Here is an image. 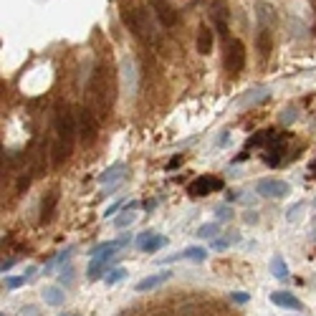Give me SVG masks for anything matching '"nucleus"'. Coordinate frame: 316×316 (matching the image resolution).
Masks as SVG:
<instances>
[{"label":"nucleus","mask_w":316,"mask_h":316,"mask_svg":"<svg viewBox=\"0 0 316 316\" xmlns=\"http://www.w3.org/2000/svg\"><path fill=\"white\" fill-rule=\"evenodd\" d=\"M256 10H258V23H261V28H266V23H271V18H273V8H271L268 3H258Z\"/></svg>","instance_id":"26"},{"label":"nucleus","mask_w":316,"mask_h":316,"mask_svg":"<svg viewBox=\"0 0 316 316\" xmlns=\"http://www.w3.org/2000/svg\"><path fill=\"white\" fill-rule=\"evenodd\" d=\"M61 316H76V314H61Z\"/></svg>","instance_id":"42"},{"label":"nucleus","mask_w":316,"mask_h":316,"mask_svg":"<svg viewBox=\"0 0 316 316\" xmlns=\"http://www.w3.org/2000/svg\"><path fill=\"white\" fill-rule=\"evenodd\" d=\"M230 301H233V304H248L250 293L248 291H233V293H230Z\"/></svg>","instance_id":"32"},{"label":"nucleus","mask_w":316,"mask_h":316,"mask_svg":"<svg viewBox=\"0 0 316 316\" xmlns=\"http://www.w3.org/2000/svg\"><path fill=\"white\" fill-rule=\"evenodd\" d=\"M213 23L215 28L228 36V23H230V10H228V3H223V0H215L213 3Z\"/></svg>","instance_id":"11"},{"label":"nucleus","mask_w":316,"mask_h":316,"mask_svg":"<svg viewBox=\"0 0 316 316\" xmlns=\"http://www.w3.org/2000/svg\"><path fill=\"white\" fill-rule=\"evenodd\" d=\"M281 155H283V137L276 134V137H273V142L263 150V159H266L271 167H276V164L281 162Z\"/></svg>","instance_id":"14"},{"label":"nucleus","mask_w":316,"mask_h":316,"mask_svg":"<svg viewBox=\"0 0 316 316\" xmlns=\"http://www.w3.org/2000/svg\"><path fill=\"white\" fill-rule=\"evenodd\" d=\"M20 316H40V311H38V306L28 304V306H23V311H20Z\"/></svg>","instance_id":"36"},{"label":"nucleus","mask_w":316,"mask_h":316,"mask_svg":"<svg viewBox=\"0 0 316 316\" xmlns=\"http://www.w3.org/2000/svg\"><path fill=\"white\" fill-rule=\"evenodd\" d=\"M256 193L261 195V198H283V195H288L291 193V187H288V182H283V180H273V177H268V180H258L256 182Z\"/></svg>","instance_id":"7"},{"label":"nucleus","mask_w":316,"mask_h":316,"mask_svg":"<svg viewBox=\"0 0 316 316\" xmlns=\"http://www.w3.org/2000/svg\"><path fill=\"white\" fill-rule=\"evenodd\" d=\"M299 210H301V202L293 205V207L288 210V213H286V218H288V220H296V213H299Z\"/></svg>","instance_id":"37"},{"label":"nucleus","mask_w":316,"mask_h":316,"mask_svg":"<svg viewBox=\"0 0 316 316\" xmlns=\"http://www.w3.org/2000/svg\"><path fill=\"white\" fill-rule=\"evenodd\" d=\"M182 258H187V261H195V263H202L205 258H207V250L205 248H200V245H190V248H185V250H180V253H175V256H167L162 263H167V261H182Z\"/></svg>","instance_id":"12"},{"label":"nucleus","mask_w":316,"mask_h":316,"mask_svg":"<svg viewBox=\"0 0 316 316\" xmlns=\"http://www.w3.org/2000/svg\"><path fill=\"white\" fill-rule=\"evenodd\" d=\"M271 46H273V40H271V31H268V28H261V31H258V36H256V51H258V56H261L263 61L268 58Z\"/></svg>","instance_id":"18"},{"label":"nucleus","mask_w":316,"mask_h":316,"mask_svg":"<svg viewBox=\"0 0 316 316\" xmlns=\"http://www.w3.org/2000/svg\"><path fill=\"white\" fill-rule=\"evenodd\" d=\"M58 281H61V286H71V283H74V268H71V266L61 268V276H58Z\"/></svg>","instance_id":"30"},{"label":"nucleus","mask_w":316,"mask_h":316,"mask_svg":"<svg viewBox=\"0 0 316 316\" xmlns=\"http://www.w3.org/2000/svg\"><path fill=\"white\" fill-rule=\"evenodd\" d=\"M114 256H96V258H91V263H89V268H86V276H89V281H96L104 271H107V266H109V261H112Z\"/></svg>","instance_id":"17"},{"label":"nucleus","mask_w":316,"mask_h":316,"mask_svg":"<svg viewBox=\"0 0 316 316\" xmlns=\"http://www.w3.org/2000/svg\"><path fill=\"white\" fill-rule=\"evenodd\" d=\"M124 278H126V268H112L107 273V286H114V283H119Z\"/></svg>","instance_id":"29"},{"label":"nucleus","mask_w":316,"mask_h":316,"mask_svg":"<svg viewBox=\"0 0 316 316\" xmlns=\"http://www.w3.org/2000/svg\"><path fill=\"white\" fill-rule=\"evenodd\" d=\"M119 207H121V202H114V205H109V207H107V213H104V215H114Z\"/></svg>","instance_id":"39"},{"label":"nucleus","mask_w":316,"mask_h":316,"mask_svg":"<svg viewBox=\"0 0 316 316\" xmlns=\"http://www.w3.org/2000/svg\"><path fill=\"white\" fill-rule=\"evenodd\" d=\"M56 202H58V195H56V193H48V195L43 198V202H40V220H43V223H48V220H51Z\"/></svg>","instance_id":"21"},{"label":"nucleus","mask_w":316,"mask_h":316,"mask_svg":"<svg viewBox=\"0 0 316 316\" xmlns=\"http://www.w3.org/2000/svg\"><path fill=\"white\" fill-rule=\"evenodd\" d=\"M210 48H213V31L207 26H200V31H198V53L207 56Z\"/></svg>","instance_id":"19"},{"label":"nucleus","mask_w":316,"mask_h":316,"mask_svg":"<svg viewBox=\"0 0 316 316\" xmlns=\"http://www.w3.org/2000/svg\"><path fill=\"white\" fill-rule=\"evenodd\" d=\"M33 273H36V266H28L20 276H10V278H5V286L8 288H20L23 283H28L31 278H33Z\"/></svg>","instance_id":"22"},{"label":"nucleus","mask_w":316,"mask_h":316,"mask_svg":"<svg viewBox=\"0 0 316 316\" xmlns=\"http://www.w3.org/2000/svg\"><path fill=\"white\" fill-rule=\"evenodd\" d=\"M215 215H218V220H230V218H233V210L220 205V207H215Z\"/></svg>","instance_id":"33"},{"label":"nucleus","mask_w":316,"mask_h":316,"mask_svg":"<svg viewBox=\"0 0 316 316\" xmlns=\"http://www.w3.org/2000/svg\"><path fill=\"white\" fill-rule=\"evenodd\" d=\"M164 243H167V238H164V236H157V233H155V236H152L150 240H147V243L142 245V250H144V253H155V250H159V248H162Z\"/></svg>","instance_id":"27"},{"label":"nucleus","mask_w":316,"mask_h":316,"mask_svg":"<svg viewBox=\"0 0 316 316\" xmlns=\"http://www.w3.org/2000/svg\"><path fill=\"white\" fill-rule=\"evenodd\" d=\"M220 187H223V180L202 175V177H198V180H193V182L187 185V195L190 198H202V195L215 193V190H220Z\"/></svg>","instance_id":"6"},{"label":"nucleus","mask_w":316,"mask_h":316,"mask_svg":"<svg viewBox=\"0 0 316 316\" xmlns=\"http://www.w3.org/2000/svg\"><path fill=\"white\" fill-rule=\"evenodd\" d=\"M152 10L162 26H175L177 23V13L172 8L170 0H152Z\"/></svg>","instance_id":"8"},{"label":"nucleus","mask_w":316,"mask_h":316,"mask_svg":"<svg viewBox=\"0 0 316 316\" xmlns=\"http://www.w3.org/2000/svg\"><path fill=\"white\" fill-rule=\"evenodd\" d=\"M236 240H238L236 236H233V238H223V240H215V243H213V248H215V250H225V248L233 245Z\"/></svg>","instance_id":"34"},{"label":"nucleus","mask_w":316,"mask_h":316,"mask_svg":"<svg viewBox=\"0 0 316 316\" xmlns=\"http://www.w3.org/2000/svg\"><path fill=\"white\" fill-rule=\"evenodd\" d=\"M170 278H172V271H159V273H152V276L142 278L134 288H137L139 293H144V291H155V288H159L162 283H167Z\"/></svg>","instance_id":"10"},{"label":"nucleus","mask_w":316,"mask_h":316,"mask_svg":"<svg viewBox=\"0 0 316 316\" xmlns=\"http://www.w3.org/2000/svg\"><path fill=\"white\" fill-rule=\"evenodd\" d=\"M296 121V107H286L281 112V124H293Z\"/></svg>","instance_id":"31"},{"label":"nucleus","mask_w":316,"mask_h":316,"mask_svg":"<svg viewBox=\"0 0 316 316\" xmlns=\"http://www.w3.org/2000/svg\"><path fill=\"white\" fill-rule=\"evenodd\" d=\"M134 220H137V215H134V210H124V213H121V215H119V218L114 220V225H117V228L121 230V228H129V225H132Z\"/></svg>","instance_id":"28"},{"label":"nucleus","mask_w":316,"mask_h":316,"mask_svg":"<svg viewBox=\"0 0 316 316\" xmlns=\"http://www.w3.org/2000/svg\"><path fill=\"white\" fill-rule=\"evenodd\" d=\"M119 71H121V81H124L126 94L134 96V91H137V69H134V61L132 58H121Z\"/></svg>","instance_id":"9"},{"label":"nucleus","mask_w":316,"mask_h":316,"mask_svg":"<svg viewBox=\"0 0 316 316\" xmlns=\"http://www.w3.org/2000/svg\"><path fill=\"white\" fill-rule=\"evenodd\" d=\"M74 250H76L74 245H69V248H63V250L58 253V256H56V258H51V261H48V263L43 266V273H51V271H53L56 266H61V263H66V261L71 258V253H74Z\"/></svg>","instance_id":"24"},{"label":"nucleus","mask_w":316,"mask_h":316,"mask_svg":"<svg viewBox=\"0 0 316 316\" xmlns=\"http://www.w3.org/2000/svg\"><path fill=\"white\" fill-rule=\"evenodd\" d=\"M74 134H76V124L69 112V107H61L56 114V144H53V164H63L71 157L74 150Z\"/></svg>","instance_id":"2"},{"label":"nucleus","mask_w":316,"mask_h":316,"mask_svg":"<svg viewBox=\"0 0 316 316\" xmlns=\"http://www.w3.org/2000/svg\"><path fill=\"white\" fill-rule=\"evenodd\" d=\"M225 71L228 74H240L245 66V43L240 38H230L225 43Z\"/></svg>","instance_id":"4"},{"label":"nucleus","mask_w":316,"mask_h":316,"mask_svg":"<svg viewBox=\"0 0 316 316\" xmlns=\"http://www.w3.org/2000/svg\"><path fill=\"white\" fill-rule=\"evenodd\" d=\"M228 142H230V134H228V132H223V137H220V142H218V144H220V147H225Z\"/></svg>","instance_id":"40"},{"label":"nucleus","mask_w":316,"mask_h":316,"mask_svg":"<svg viewBox=\"0 0 316 316\" xmlns=\"http://www.w3.org/2000/svg\"><path fill=\"white\" fill-rule=\"evenodd\" d=\"M271 273H273L278 281H286V278H288V266H286V261H283L281 256H273V258H271Z\"/></svg>","instance_id":"23"},{"label":"nucleus","mask_w":316,"mask_h":316,"mask_svg":"<svg viewBox=\"0 0 316 316\" xmlns=\"http://www.w3.org/2000/svg\"><path fill=\"white\" fill-rule=\"evenodd\" d=\"M13 266H15V258L10 256V258H5V261H3V266H0V271H3V273H5V271H10Z\"/></svg>","instance_id":"38"},{"label":"nucleus","mask_w":316,"mask_h":316,"mask_svg":"<svg viewBox=\"0 0 316 316\" xmlns=\"http://www.w3.org/2000/svg\"><path fill=\"white\" fill-rule=\"evenodd\" d=\"M96 134H99V117L94 114L91 107H83L79 109V137L83 144H94L96 142Z\"/></svg>","instance_id":"3"},{"label":"nucleus","mask_w":316,"mask_h":316,"mask_svg":"<svg viewBox=\"0 0 316 316\" xmlns=\"http://www.w3.org/2000/svg\"><path fill=\"white\" fill-rule=\"evenodd\" d=\"M245 223H256V213H245Z\"/></svg>","instance_id":"41"},{"label":"nucleus","mask_w":316,"mask_h":316,"mask_svg":"<svg viewBox=\"0 0 316 316\" xmlns=\"http://www.w3.org/2000/svg\"><path fill=\"white\" fill-rule=\"evenodd\" d=\"M89 94H91V104H94V114L99 119L109 117V109H112V99H114V81H112V71L107 63H96V69L91 74V81H89Z\"/></svg>","instance_id":"1"},{"label":"nucleus","mask_w":316,"mask_h":316,"mask_svg":"<svg viewBox=\"0 0 316 316\" xmlns=\"http://www.w3.org/2000/svg\"><path fill=\"white\" fill-rule=\"evenodd\" d=\"M271 301L276 304V306H281V309H291V311H301L304 309V304L293 296V293H288V291H273L271 293Z\"/></svg>","instance_id":"13"},{"label":"nucleus","mask_w":316,"mask_h":316,"mask_svg":"<svg viewBox=\"0 0 316 316\" xmlns=\"http://www.w3.org/2000/svg\"><path fill=\"white\" fill-rule=\"evenodd\" d=\"M218 233H220V225H218V223H205V225H200V230H198V238L213 240Z\"/></svg>","instance_id":"25"},{"label":"nucleus","mask_w":316,"mask_h":316,"mask_svg":"<svg viewBox=\"0 0 316 316\" xmlns=\"http://www.w3.org/2000/svg\"><path fill=\"white\" fill-rule=\"evenodd\" d=\"M271 96V91L266 89V86H258V89H250V91H245L240 99H238V107H256V104H261V101H266Z\"/></svg>","instance_id":"15"},{"label":"nucleus","mask_w":316,"mask_h":316,"mask_svg":"<svg viewBox=\"0 0 316 316\" xmlns=\"http://www.w3.org/2000/svg\"><path fill=\"white\" fill-rule=\"evenodd\" d=\"M124 175H126V167H124L121 162H117V164H112V167H109V170H104V172L99 175V182H101V185L124 182Z\"/></svg>","instance_id":"16"},{"label":"nucleus","mask_w":316,"mask_h":316,"mask_svg":"<svg viewBox=\"0 0 316 316\" xmlns=\"http://www.w3.org/2000/svg\"><path fill=\"white\" fill-rule=\"evenodd\" d=\"M152 236H155V230H144V233H139V236H137V248L142 250V245H144L147 240H150Z\"/></svg>","instance_id":"35"},{"label":"nucleus","mask_w":316,"mask_h":316,"mask_svg":"<svg viewBox=\"0 0 316 316\" xmlns=\"http://www.w3.org/2000/svg\"><path fill=\"white\" fill-rule=\"evenodd\" d=\"M43 299L48 306H61L63 301H66V293H63L61 286H46L43 288Z\"/></svg>","instance_id":"20"},{"label":"nucleus","mask_w":316,"mask_h":316,"mask_svg":"<svg viewBox=\"0 0 316 316\" xmlns=\"http://www.w3.org/2000/svg\"><path fill=\"white\" fill-rule=\"evenodd\" d=\"M124 23H126V28H129L137 38H147V36H152V28H150V23H147V13L142 10V8H137V10H124Z\"/></svg>","instance_id":"5"}]
</instances>
